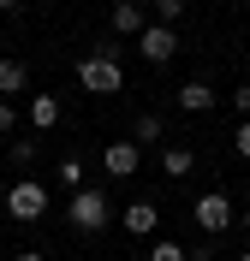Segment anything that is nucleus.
Masks as SVG:
<instances>
[{
  "label": "nucleus",
  "mask_w": 250,
  "mask_h": 261,
  "mask_svg": "<svg viewBox=\"0 0 250 261\" xmlns=\"http://www.w3.org/2000/svg\"><path fill=\"white\" fill-rule=\"evenodd\" d=\"M66 220H72V231H107V220H113V202L101 190H72V202H66Z\"/></svg>",
  "instance_id": "nucleus-1"
},
{
  "label": "nucleus",
  "mask_w": 250,
  "mask_h": 261,
  "mask_svg": "<svg viewBox=\"0 0 250 261\" xmlns=\"http://www.w3.org/2000/svg\"><path fill=\"white\" fill-rule=\"evenodd\" d=\"M78 89H89V95H119V89H125V65L89 54V60H78Z\"/></svg>",
  "instance_id": "nucleus-2"
},
{
  "label": "nucleus",
  "mask_w": 250,
  "mask_h": 261,
  "mask_svg": "<svg viewBox=\"0 0 250 261\" xmlns=\"http://www.w3.org/2000/svg\"><path fill=\"white\" fill-rule=\"evenodd\" d=\"M191 220L202 226V238H220V231L238 220V214H233V196H226V190H202L197 202H191Z\"/></svg>",
  "instance_id": "nucleus-3"
},
{
  "label": "nucleus",
  "mask_w": 250,
  "mask_h": 261,
  "mask_svg": "<svg viewBox=\"0 0 250 261\" xmlns=\"http://www.w3.org/2000/svg\"><path fill=\"white\" fill-rule=\"evenodd\" d=\"M6 214H12L18 226H36V220L48 214V184H36V178H18L12 190H6Z\"/></svg>",
  "instance_id": "nucleus-4"
},
{
  "label": "nucleus",
  "mask_w": 250,
  "mask_h": 261,
  "mask_svg": "<svg viewBox=\"0 0 250 261\" xmlns=\"http://www.w3.org/2000/svg\"><path fill=\"white\" fill-rule=\"evenodd\" d=\"M137 54H143V65H167L179 54V30L173 24H149V30L137 36Z\"/></svg>",
  "instance_id": "nucleus-5"
},
{
  "label": "nucleus",
  "mask_w": 250,
  "mask_h": 261,
  "mask_svg": "<svg viewBox=\"0 0 250 261\" xmlns=\"http://www.w3.org/2000/svg\"><path fill=\"white\" fill-rule=\"evenodd\" d=\"M137 166H143V148L137 143H107L101 148V172H107V178H131Z\"/></svg>",
  "instance_id": "nucleus-6"
},
{
  "label": "nucleus",
  "mask_w": 250,
  "mask_h": 261,
  "mask_svg": "<svg viewBox=\"0 0 250 261\" xmlns=\"http://www.w3.org/2000/svg\"><path fill=\"white\" fill-rule=\"evenodd\" d=\"M149 24H155V18L143 12V6H137V0H119L113 12H107V30H113V36H131V42H137L143 30H149Z\"/></svg>",
  "instance_id": "nucleus-7"
},
{
  "label": "nucleus",
  "mask_w": 250,
  "mask_h": 261,
  "mask_svg": "<svg viewBox=\"0 0 250 261\" xmlns=\"http://www.w3.org/2000/svg\"><path fill=\"white\" fill-rule=\"evenodd\" d=\"M155 226H161V208H155V202H131V208H125V231H131V238H155Z\"/></svg>",
  "instance_id": "nucleus-8"
},
{
  "label": "nucleus",
  "mask_w": 250,
  "mask_h": 261,
  "mask_svg": "<svg viewBox=\"0 0 250 261\" xmlns=\"http://www.w3.org/2000/svg\"><path fill=\"white\" fill-rule=\"evenodd\" d=\"M215 89L209 83H179V113H215Z\"/></svg>",
  "instance_id": "nucleus-9"
},
{
  "label": "nucleus",
  "mask_w": 250,
  "mask_h": 261,
  "mask_svg": "<svg viewBox=\"0 0 250 261\" xmlns=\"http://www.w3.org/2000/svg\"><path fill=\"white\" fill-rule=\"evenodd\" d=\"M30 125L36 130H54V125H60V95H48V89L30 95Z\"/></svg>",
  "instance_id": "nucleus-10"
},
{
  "label": "nucleus",
  "mask_w": 250,
  "mask_h": 261,
  "mask_svg": "<svg viewBox=\"0 0 250 261\" xmlns=\"http://www.w3.org/2000/svg\"><path fill=\"white\" fill-rule=\"evenodd\" d=\"M161 172H167L173 184L191 178V172H197V154H191V148H161Z\"/></svg>",
  "instance_id": "nucleus-11"
},
{
  "label": "nucleus",
  "mask_w": 250,
  "mask_h": 261,
  "mask_svg": "<svg viewBox=\"0 0 250 261\" xmlns=\"http://www.w3.org/2000/svg\"><path fill=\"white\" fill-rule=\"evenodd\" d=\"M24 83H30V71H24V60H0V101L24 95Z\"/></svg>",
  "instance_id": "nucleus-12"
},
{
  "label": "nucleus",
  "mask_w": 250,
  "mask_h": 261,
  "mask_svg": "<svg viewBox=\"0 0 250 261\" xmlns=\"http://www.w3.org/2000/svg\"><path fill=\"white\" fill-rule=\"evenodd\" d=\"M131 143L143 148V143H161V113H137V125H131Z\"/></svg>",
  "instance_id": "nucleus-13"
},
{
  "label": "nucleus",
  "mask_w": 250,
  "mask_h": 261,
  "mask_svg": "<svg viewBox=\"0 0 250 261\" xmlns=\"http://www.w3.org/2000/svg\"><path fill=\"white\" fill-rule=\"evenodd\" d=\"M143 261H185V244H179V238H155Z\"/></svg>",
  "instance_id": "nucleus-14"
},
{
  "label": "nucleus",
  "mask_w": 250,
  "mask_h": 261,
  "mask_svg": "<svg viewBox=\"0 0 250 261\" xmlns=\"http://www.w3.org/2000/svg\"><path fill=\"white\" fill-rule=\"evenodd\" d=\"M54 178L66 184V190H83V161H78V154H72V161H60V166H54Z\"/></svg>",
  "instance_id": "nucleus-15"
},
{
  "label": "nucleus",
  "mask_w": 250,
  "mask_h": 261,
  "mask_svg": "<svg viewBox=\"0 0 250 261\" xmlns=\"http://www.w3.org/2000/svg\"><path fill=\"white\" fill-rule=\"evenodd\" d=\"M179 18H185V0H155V24H173L179 30Z\"/></svg>",
  "instance_id": "nucleus-16"
},
{
  "label": "nucleus",
  "mask_w": 250,
  "mask_h": 261,
  "mask_svg": "<svg viewBox=\"0 0 250 261\" xmlns=\"http://www.w3.org/2000/svg\"><path fill=\"white\" fill-rule=\"evenodd\" d=\"M12 125H18V107H12V101H0V137H6Z\"/></svg>",
  "instance_id": "nucleus-17"
},
{
  "label": "nucleus",
  "mask_w": 250,
  "mask_h": 261,
  "mask_svg": "<svg viewBox=\"0 0 250 261\" xmlns=\"http://www.w3.org/2000/svg\"><path fill=\"white\" fill-rule=\"evenodd\" d=\"M185 261H215V238H209V244H197V249H185Z\"/></svg>",
  "instance_id": "nucleus-18"
},
{
  "label": "nucleus",
  "mask_w": 250,
  "mask_h": 261,
  "mask_svg": "<svg viewBox=\"0 0 250 261\" xmlns=\"http://www.w3.org/2000/svg\"><path fill=\"white\" fill-rule=\"evenodd\" d=\"M233 107H238V113L250 119V83H238V89H233Z\"/></svg>",
  "instance_id": "nucleus-19"
},
{
  "label": "nucleus",
  "mask_w": 250,
  "mask_h": 261,
  "mask_svg": "<svg viewBox=\"0 0 250 261\" xmlns=\"http://www.w3.org/2000/svg\"><path fill=\"white\" fill-rule=\"evenodd\" d=\"M233 148H238V154H244V161H250V119H244V125H238V137H233Z\"/></svg>",
  "instance_id": "nucleus-20"
},
{
  "label": "nucleus",
  "mask_w": 250,
  "mask_h": 261,
  "mask_svg": "<svg viewBox=\"0 0 250 261\" xmlns=\"http://www.w3.org/2000/svg\"><path fill=\"white\" fill-rule=\"evenodd\" d=\"M12 261H48V255H36V249H18V255Z\"/></svg>",
  "instance_id": "nucleus-21"
},
{
  "label": "nucleus",
  "mask_w": 250,
  "mask_h": 261,
  "mask_svg": "<svg viewBox=\"0 0 250 261\" xmlns=\"http://www.w3.org/2000/svg\"><path fill=\"white\" fill-rule=\"evenodd\" d=\"M12 6H18V0H0V12H12Z\"/></svg>",
  "instance_id": "nucleus-22"
},
{
  "label": "nucleus",
  "mask_w": 250,
  "mask_h": 261,
  "mask_svg": "<svg viewBox=\"0 0 250 261\" xmlns=\"http://www.w3.org/2000/svg\"><path fill=\"white\" fill-rule=\"evenodd\" d=\"M238 220H244V231H250V208H244V214H238Z\"/></svg>",
  "instance_id": "nucleus-23"
},
{
  "label": "nucleus",
  "mask_w": 250,
  "mask_h": 261,
  "mask_svg": "<svg viewBox=\"0 0 250 261\" xmlns=\"http://www.w3.org/2000/svg\"><path fill=\"white\" fill-rule=\"evenodd\" d=\"M238 261H250V249H244V255H238Z\"/></svg>",
  "instance_id": "nucleus-24"
}]
</instances>
